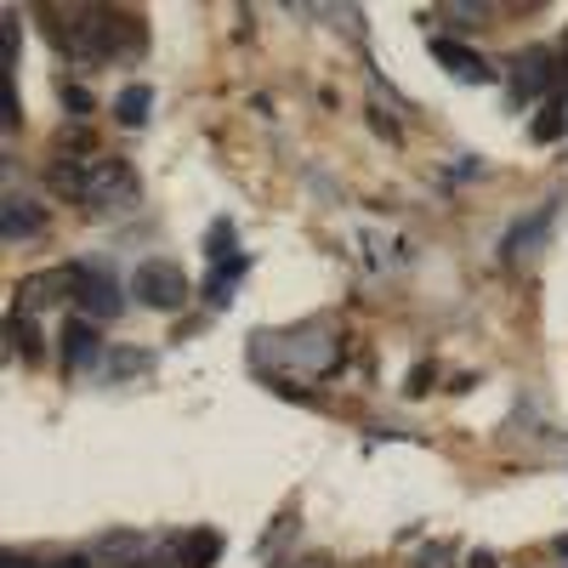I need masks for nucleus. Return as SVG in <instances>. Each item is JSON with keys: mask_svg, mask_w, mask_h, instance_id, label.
Here are the masks:
<instances>
[{"mask_svg": "<svg viewBox=\"0 0 568 568\" xmlns=\"http://www.w3.org/2000/svg\"><path fill=\"white\" fill-rule=\"evenodd\" d=\"M137 177H131L125 159H86V188H80V205L91 211H131L137 205Z\"/></svg>", "mask_w": 568, "mask_h": 568, "instance_id": "obj_1", "label": "nucleus"}, {"mask_svg": "<svg viewBox=\"0 0 568 568\" xmlns=\"http://www.w3.org/2000/svg\"><path fill=\"white\" fill-rule=\"evenodd\" d=\"M69 267H75V285H80L75 302H80L91 319H120V313H125V290H120L114 267H109L103 256H80V261H69Z\"/></svg>", "mask_w": 568, "mask_h": 568, "instance_id": "obj_2", "label": "nucleus"}, {"mask_svg": "<svg viewBox=\"0 0 568 568\" xmlns=\"http://www.w3.org/2000/svg\"><path fill=\"white\" fill-rule=\"evenodd\" d=\"M131 296H137L143 308H154V313H177L188 302V274H182L177 261L148 256L137 274H131Z\"/></svg>", "mask_w": 568, "mask_h": 568, "instance_id": "obj_3", "label": "nucleus"}, {"mask_svg": "<svg viewBox=\"0 0 568 568\" xmlns=\"http://www.w3.org/2000/svg\"><path fill=\"white\" fill-rule=\"evenodd\" d=\"M69 296H80V285H75V267H46V274H29V279H18V313L57 308V302H69Z\"/></svg>", "mask_w": 568, "mask_h": 568, "instance_id": "obj_4", "label": "nucleus"}, {"mask_svg": "<svg viewBox=\"0 0 568 568\" xmlns=\"http://www.w3.org/2000/svg\"><path fill=\"white\" fill-rule=\"evenodd\" d=\"M552 222H557V199H546V205H534V216H528V222H512V233L500 240V256H506V261H523V256H534V250L546 245Z\"/></svg>", "mask_w": 568, "mask_h": 568, "instance_id": "obj_5", "label": "nucleus"}, {"mask_svg": "<svg viewBox=\"0 0 568 568\" xmlns=\"http://www.w3.org/2000/svg\"><path fill=\"white\" fill-rule=\"evenodd\" d=\"M432 57L444 63V69L455 75V80H466V86H494V69L472 52V46H460V41H449V35H432Z\"/></svg>", "mask_w": 568, "mask_h": 568, "instance_id": "obj_6", "label": "nucleus"}, {"mask_svg": "<svg viewBox=\"0 0 568 568\" xmlns=\"http://www.w3.org/2000/svg\"><path fill=\"white\" fill-rule=\"evenodd\" d=\"M103 358H109V353H103V336H97L86 319L63 324V364H69V370H97Z\"/></svg>", "mask_w": 568, "mask_h": 568, "instance_id": "obj_7", "label": "nucleus"}, {"mask_svg": "<svg viewBox=\"0 0 568 568\" xmlns=\"http://www.w3.org/2000/svg\"><path fill=\"white\" fill-rule=\"evenodd\" d=\"M171 552L182 568H211L216 557H222V534L216 528H188V534H171Z\"/></svg>", "mask_w": 568, "mask_h": 568, "instance_id": "obj_8", "label": "nucleus"}, {"mask_svg": "<svg viewBox=\"0 0 568 568\" xmlns=\"http://www.w3.org/2000/svg\"><path fill=\"white\" fill-rule=\"evenodd\" d=\"M0 233H7V245H18V240H41L46 233V211L35 205V199H7V211H0Z\"/></svg>", "mask_w": 568, "mask_h": 568, "instance_id": "obj_9", "label": "nucleus"}, {"mask_svg": "<svg viewBox=\"0 0 568 568\" xmlns=\"http://www.w3.org/2000/svg\"><path fill=\"white\" fill-rule=\"evenodd\" d=\"M250 274V256L240 250V256H227V261H216V274H211V285H205V302L222 313L227 302H233V285H240Z\"/></svg>", "mask_w": 568, "mask_h": 568, "instance_id": "obj_10", "label": "nucleus"}, {"mask_svg": "<svg viewBox=\"0 0 568 568\" xmlns=\"http://www.w3.org/2000/svg\"><path fill=\"white\" fill-rule=\"evenodd\" d=\"M546 80H552L546 52H517V57H512V91H517V97H541Z\"/></svg>", "mask_w": 568, "mask_h": 568, "instance_id": "obj_11", "label": "nucleus"}, {"mask_svg": "<svg viewBox=\"0 0 568 568\" xmlns=\"http://www.w3.org/2000/svg\"><path fill=\"white\" fill-rule=\"evenodd\" d=\"M7 336H12V353H18L23 364L41 358V336H35V319H29V313H12V319H7Z\"/></svg>", "mask_w": 568, "mask_h": 568, "instance_id": "obj_12", "label": "nucleus"}, {"mask_svg": "<svg viewBox=\"0 0 568 568\" xmlns=\"http://www.w3.org/2000/svg\"><path fill=\"white\" fill-rule=\"evenodd\" d=\"M148 109H154V91H148V86H125V91H120V103H114L120 125H143V120H148Z\"/></svg>", "mask_w": 568, "mask_h": 568, "instance_id": "obj_13", "label": "nucleus"}, {"mask_svg": "<svg viewBox=\"0 0 568 568\" xmlns=\"http://www.w3.org/2000/svg\"><path fill=\"white\" fill-rule=\"evenodd\" d=\"M154 364V353H137V347H114L109 358H103V370L114 376V381H125V376H143Z\"/></svg>", "mask_w": 568, "mask_h": 568, "instance_id": "obj_14", "label": "nucleus"}, {"mask_svg": "<svg viewBox=\"0 0 568 568\" xmlns=\"http://www.w3.org/2000/svg\"><path fill=\"white\" fill-rule=\"evenodd\" d=\"M563 131H568V109H563V103H546L541 120H534V143H557Z\"/></svg>", "mask_w": 568, "mask_h": 568, "instance_id": "obj_15", "label": "nucleus"}, {"mask_svg": "<svg viewBox=\"0 0 568 568\" xmlns=\"http://www.w3.org/2000/svg\"><path fill=\"white\" fill-rule=\"evenodd\" d=\"M227 256H240V250H233V222L222 216V222H211V233H205V261H227Z\"/></svg>", "mask_w": 568, "mask_h": 568, "instance_id": "obj_16", "label": "nucleus"}, {"mask_svg": "<svg viewBox=\"0 0 568 568\" xmlns=\"http://www.w3.org/2000/svg\"><path fill=\"white\" fill-rule=\"evenodd\" d=\"M63 103H69L75 114H91V109H97V103H91V91H86V86H69V80H63Z\"/></svg>", "mask_w": 568, "mask_h": 568, "instance_id": "obj_17", "label": "nucleus"}, {"mask_svg": "<svg viewBox=\"0 0 568 568\" xmlns=\"http://www.w3.org/2000/svg\"><path fill=\"white\" fill-rule=\"evenodd\" d=\"M0 103H7V131H18L23 114H18V86H12V75H7V86H0Z\"/></svg>", "mask_w": 568, "mask_h": 568, "instance_id": "obj_18", "label": "nucleus"}, {"mask_svg": "<svg viewBox=\"0 0 568 568\" xmlns=\"http://www.w3.org/2000/svg\"><path fill=\"white\" fill-rule=\"evenodd\" d=\"M0 35H7V69H12V63H18V12L0 18Z\"/></svg>", "mask_w": 568, "mask_h": 568, "instance_id": "obj_19", "label": "nucleus"}, {"mask_svg": "<svg viewBox=\"0 0 568 568\" xmlns=\"http://www.w3.org/2000/svg\"><path fill=\"white\" fill-rule=\"evenodd\" d=\"M466 568H500V563H494V552H472V557H466Z\"/></svg>", "mask_w": 568, "mask_h": 568, "instance_id": "obj_20", "label": "nucleus"}, {"mask_svg": "<svg viewBox=\"0 0 568 568\" xmlns=\"http://www.w3.org/2000/svg\"><path fill=\"white\" fill-rule=\"evenodd\" d=\"M57 568H91V557H86V552H75V557H63Z\"/></svg>", "mask_w": 568, "mask_h": 568, "instance_id": "obj_21", "label": "nucleus"}, {"mask_svg": "<svg viewBox=\"0 0 568 568\" xmlns=\"http://www.w3.org/2000/svg\"><path fill=\"white\" fill-rule=\"evenodd\" d=\"M0 568H41V563H29V557H18V552H7V563Z\"/></svg>", "mask_w": 568, "mask_h": 568, "instance_id": "obj_22", "label": "nucleus"}, {"mask_svg": "<svg viewBox=\"0 0 568 568\" xmlns=\"http://www.w3.org/2000/svg\"><path fill=\"white\" fill-rule=\"evenodd\" d=\"M557 552H563V557H568V534H557Z\"/></svg>", "mask_w": 568, "mask_h": 568, "instance_id": "obj_23", "label": "nucleus"}]
</instances>
